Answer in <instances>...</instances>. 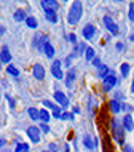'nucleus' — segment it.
<instances>
[{"label": "nucleus", "instance_id": "f257e3e1", "mask_svg": "<svg viewBox=\"0 0 134 152\" xmlns=\"http://www.w3.org/2000/svg\"><path fill=\"white\" fill-rule=\"evenodd\" d=\"M82 13H83V5H82V2H80V0H75V2L72 3L70 10H69L67 23L70 24V26H75V24L80 21V18H82Z\"/></svg>", "mask_w": 134, "mask_h": 152}, {"label": "nucleus", "instance_id": "f03ea898", "mask_svg": "<svg viewBox=\"0 0 134 152\" xmlns=\"http://www.w3.org/2000/svg\"><path fill=\"white\" fill-rule=\"evenodd\" d=\"M112 126H113V134H115V138H117V141L118 142H123V139H125V134H123V128L120 126V123H118V120H115L113 118L112 120Z\"/></svg>", "mask_w": 134, "mask_h": 152}, {"label": "nucleus", "instance_id": "7ed1b4c3", "mask_svg": "<svg viewBox=\"0 0 134 152\" xmlns=\"http://www.w3.org/2000/svg\"><path fill=\"white\" fill-rule=\"evenodd\" d=\"M104 24H105V27L109 29V32H110L112 35H117L118 34V26H117L115 23H113V19L110 18V16H104Z\"/></svg>", "mask_w": 134, "mask_h": 152}, {"label": "nucleus", "instance_id": "20e7f679", "mask_svg": "<svg viewBox=\"0 0 134 152\" xmlns=\"http://www.w3.org/2000/svg\"><path fill=\"white\" fill-rule=\"evenodd\" d=\"M27 136L30 138L32 142H40V131H38V126H29L27 128Z\"/></svg>", "mask_w": 134, "mask_h": 152}, {"label": "nucleus", "instance_id": "39448f33", "mask_svg": "<svg viewBox=\"0 0 134 152\" xmlns=\"http://www.w3.org/2000/svg\"><path fill=\"white\" fill-rule=\"evenodd\" d=\"M61 66H62L61 61H54V63L51 64V72H53V75H54L58 80L64 79V74H62V71H61Z\"/></svg>", "mask_w": 134, "mask_h": 152}, {"label": "nucleus", "instance_id": "423d86ee", "mask_svg": "<svg viewBox=\"0 0 134 152\" xmlns=\"http://www.w3.org/2000/svg\"><path fill=\"white\" fill-rule=\"evenodd\" d=\"M42 7L45 8V11H58L59 5L56 0H42Z\"/></svg>", "mask_w": 134, "mask_h": 152}, {"label": "nucleus", "instance_id": "0eeeda50", "mask_svg": "<svg viewBox=\"0 0 134 152\" xmlns=\"http://www.w3.org/2000/svg\"><path fill=\"white\" fill-rule=\"evenodd\" d=\"M115 83H117V77L112 75V74H109V75L104 79V90L105 91H110V90L115 87Z\"/></svg>", "mask_w": 134, "mask_h": 152}, {"label": "nucleus", "instance_id": "6e6552de", "mask_svg": "<svg viewBox=\"0 0 134 152\" xmlns=\"http://www.w3.org/2000/svg\"><path fill=\"white\" fill-rule=\"evenodd\" d=\"M32 74H34V77L37 80H43L45 79V67L42 64H35L34 67H32Z\"/></svg>", "mask_w": 134, "mask_h": 152}, {"label": "nucleus", "instance_id": "1a4fd4ad", "mask_svg": "<svg viewBox=\"0 0 134 152\" xmlns=\"http://www.w3.org/2000/svg\"><path fill=\"white\" fill-rule=\"evenodd\" d=\"M94 34H96V29H94L93 24H86V26L83 27V37L86 40H91L93 37H94Z\"/></svg>", "mask_w": 134, "mask_h": 152}, {"label": "nucleus", "instance_id": "9d476101", "mask_svg": "<svg viewBox=\"0 0 134 152\" xmlns=\"http://www.w3.org/2000/svg\"><path fill=\"white\" fill-rule=\"evenodd\" d=\"M54 99H56V102H59L62 107H67L69 106V99H67V96L62 91H56L54 93Z\"/></svg>", "mask_w": 134, "mask_h": 152}, {"label": "nucleus", "instance_id": "9b49d317", "mask_svg": "<svg viewBox=\"0 0 134 152\" xmlns=\"http://www.w3.org/2000/svg\"><path fill=\"white\" fill-rule=\"evenodd\" d=\"M0 61H2L3 64H8L11 61V55H10V50H8L7 47L2 48V51H0Z\"/></svg>", "mask_w": 134, "mask_h": 152}, {"label": "nucleus", "instance_id": "f8f14e48", "mask_svg": "<svg viewBox=\"0 0 134 152\" xmlns=\"http://www.w3.org/2000/svg\"><path fill=\"white\" fill-rule=\"evenodd\" d=\"M123 128H126L128 131L134 130V123H133V117L131 115H125L123 117Z\"/></svg>", "mask_w": 134, "mask_h": 152}, {"label": "nucleus", "instance_id": "ddd939ff", "mask_svg": "<svg viewBox=\"0 0 134 152\" xmlns=\"http://www.w3.org/2000/svg\"><path fill=\"white\" fill-rule=\"evenodd\" d=\"M38 118H40L42 122L48 123V120L51 118V115H50V112H48L46 109H42V110H38Z\"/></svg>", "mask_w": 134, "mask_h": 152}, {"label": "nucleus", "instance_id": "4468645a", "mask_svg": "<svg viewBox=\"0 0 134 152\" xmlns=\"http://www.w3.org/2000/svg\"><path fill=\"white\" fill-rule=\"evenodd\" d=\"M43 51L46 53V56L48 58H53V56H54V48H53V45L51 43H45V47H43Z\"/></svg>", "mask_w": 134, "mask_h": 152}, {"label": "nucleus", "instance_id": "2eb2a0df", "mask_svg": "<svg viewBox=\"0 0 134 152\" xmlns=\"http://www.w3.org/2000/svg\"><path fill=\"white\" fill-rule=\"evenodd\" d=\"M66 77H67L66 85H67L69 88H70V87H72V83H74V79H75V71H74V69H72V71H69V74H67Z\"/></svg>", "mask_w": 134, "mask_h": 152}, {"label": "nucleus", "instance_id": "dca6fc26", "mask_svg": "<svg viewBox=\"0 0 134 152\" xmlns=\"http://www.w3.org/2000/svg\"><path fill=\"white\" fill-rule=\"evenodd\" d=\"M46 13V19L50 23H58V13L56 11H45Z\"/></svg>", "mask_w": 134, "mask_h": 152}, {"label": "nucleus", "instance_id": "f3484780", "mask_svg": "<svg viewBox=\"0 0 134 152\" xmlns=\"http://www.w3.org/2000/svg\"><path fill=\"white\" fill-rule=\"evenodd\" d=\"M13 18H14V21H18V23L26 21V15H24V11H22V10H18V11H16Z\"/></svg>", "mask_w": 134, "mask_h": 152}, {"label": "nucleus", "instance_id": "a211bd4d", "mask_svg": "<svg viewBox=\"0 0 134 152\" xmlns=\"http://www.w3.org/2000/svg\"><path fill=\"white\" fill-rule=\"evenodd\" d=\"M26 24H27V27H30V29H35L38 23H37V19H35V18L29 16V18H26Z\"/></svg>", "mask_w": 134, "mask_h": 152}, {"label": "nucleus", "instance_id": "6ab92c4d", "mask_svg": "<svg viewBox=\"0 0 134 152\" xmlns=\"http://www.w3.org/2000/svg\"><path fill=\"white\" fill-rule=\"evenodd\" d=\"M16 152H29V144H26V142H18V144H16Z\"/></svg>", "mask_w": 134, "mask_h": 152}, {"label": "nucleus", "instance_id": "aec40b11", "mask_svg": "<svg viewBox=\"0 0 134 152\" xmlns=\"http://www.w3.org/2000/svg\"><path fill=\"white\" fill-rule=\"evenodd\" d=\"M110 109H112V112H120V110H121V104H120V102L118 101H115V99H113V101H110Z\"/></svg>", "mask_w": 134, "mask_h": 152}, {"label": "nucleus", "instance_id": "412c9836", "mask_svg": "<svg viewBox=\"0 0 134 152\" xmlns=\"http://www.w3.org/2000/svg\"><path fill=\"white\" fill-rule=\"evenodd\" d=\"M107 75H109V67H107V66H101V67H99V74H97V77H101V79H105Z\"/></svg>", "mask_w": 134, "mask_h": 152}, {"label": "nucleus", "instance_id": "4be33fe9", "mask_svg": "<svg viewBox=\"0 0 134 152\" xmlns=\"http://www.w3.org/2000/svg\"><path fill=\"white\" fill-rule=\"evenodd\" d=\"M83 144L86 146L88 149H93V147H94V142H93L91 136H88V134H85V138H83Z\"/></svg>", "mask_w": 134, "mask_h": 152}, {"label": "nucleus", "instance_id": "5701e85b", "mask_svg": "<svg viewBox=\"0 0 134 152\" xmlns=\"http://www.w3.org/2000/svg\"><path fill=\"white\" fill-rule=\"evenodd\" d=\"M7 72L11 74V75H14V77H19V71L14 67V66H8V67H7Z\"/></svg>", "mask_w": 134, "mask_h": 152}, {"label": "nucleus", "instance_id": "b1692460", "mask_svg": "<svg viewBox=\"0 0 134 152\" xmlns=\"http://www.w3.org/2000/svg\"><path fill=\"white\" fill-rule=\"evenodd\" d=\"M29 117L32 118V120H37V118H38V110L35 107H30L29 109Z\"/></svg>", "mask_w": 134, "mask_h": 152}, {"label": "nucleus", "instance_id": "393cba45", "mask_svg": "<svg viewBox=\"0 0 134 152\" xmlns=\"http://www.w3.org/2000/svg\"><path fill=\"white\" fill-rule=\"evenodd\" d=\"M85 55H86V59L88 61L94 59V50H93V48H86V53H85Z\"/></svg>", "mask_w": 134, "mask_h": 152}, {"label": "nucleus", "instance_id": "a878e982", "mask_svg": "<svg viewBox=\"0 0 134 152\" xmlns=\"http://www.w3.org/2000/svg\"><path fill=\"white\" fill-rule=\"evenodd\" d=\"M128 74H129V64H121V75L123 77H128Z\"/></svg>", "mask_w": 134, "mask_h": 152}, {"label": "nucleus", "instance_id": "bb28decb", "mask_svg": "<svg viewBox=\"0 0 134 152\" xmlns=\"http://www.w3.org/2000/svg\"><path fill=\"white\" fill-rule=\"evenodd\" d=\"M43 106H45V107H48V109H56V107H58L56 104H53V102H51V101H48V99H45V101H43Z\"/></svg>", "mask_w": 134, "mask_h": 152}, {"label": "nucleus", "instance_id": "cd10ccee", "mask_svg": "<svg viewBox=\"0 0 134 152\" xmlns=\"http://www.w3.org/2000/svg\"><path fill=\"white\" fill-rule=\"evenodd\" d=\"M61 118H62V120H72L74 115H72L70 112H62V114H61Z\"/></svg>", "mask_w": 134, "mask_h": 152}, {"label": "nucleus", "instance_id": "c85d7f7f", "mask_svg": "<svg viewBox=\"0 0 134 152\" xmlns=\"http://www.w3.org/2000/svg\"><path fill=\"white\" fill-rule=\"evenodd\" d=\"M61 114H62V112H61V109L56 107V109H53V115L51 117H54L56 120H58V118H61Z\"/></svg>", "mask_w": 134, "mask_h": 152}, {"label": "nucleus", "instance_id": "c756f323", "mask_svg": "<svg viewBox=\"0 0 134 152\" xmlns=\"http://www.w3.org/2000/svg\"><path fill=\"white\" fill-rule=\"evenodd\" d=\"M129 19H131V21H134V3H131V5H129Z\"/></svg>", "mask_w": 134, "mask_h": 152}, {"label": "nucleus", "instance_id": "7c9ffc66", "mask_svg": "<svg viewBox=\"0 0 134 152\" xmlns=\"http://www.w3.org/2000/svg\"><path fill=\"white\" fill-rule=\"evenodd\" d=\"M40 128H42V131L43 133H50V126H48V123H42V125H40Z\"/></svg>", "mask_w": 134, "mask_h": 152}, {"label": "nucleus", "instance_id": "2f4dec72", "mask_svg": "<svg viewBox=\"0 0 134 152\" xmlns=\"http://www.w3.org/2000/svg\"><path fill=\"white\" fill-rule=\"evenodd\" d=\"M7 99H8V102H10V107L13 109L14 106H16V102H14V99H13V98L10 96V94H7Z\"/></svg>", "mask_w": 134, "mask_h": 152}, {"label": "nucleus", "instance_id": "473e14b6", "mask_svg": "<svg viewBox=\"0 0 134 152\" xmlns=\"http://www.w3.org/2000/svg\"><path fill=\"white\" fill-rule=\"evenodd\" d=\"M93 66H96V67H101V66H102V64H101V59H99V58H94V59H93Z\"/></svg>", "mask_w": 134, "mask_h": 152}, {"label": "nucleus", "instance_id": "72a5a7b5", "mask_svg": "<svg viewBox=\"0 0 134 152\" xmlns=\"http://www.w3.org/2000/svg\"><path fill=\"white\" fill-rule=\"evenodd\" d=\"M69 40H70L72 43H75V42H77V39H75V34H70V35H69Z\"/></svg>", "mask_w": 134, "mask_h": 152}, {"label": "nucleus", "instance_id": "f704fd0d", "mask_svg": "<svg viewBox=\"0 0 134 152\" xmlns=\"http://www.w3.org/2000/svg\"><path fill=\"white\" fill-rule=\"evenodd\" d=\"M125 152H134L131 146H125Z\"/></svg>", "mask_w": 134, "mask_h": 152}, {"label": "nucleus", "instance_id": "c9c22d12", "mask_svg": "<svg viewBox=\"0 0 134 152\" xmlns=\"http://www.w3.org/2000/svg\"><path fill=\"white\" fill-rule=\"evenodd\" d=\"M56 149H58V146H56V144H51V146H50V151H51V152H54Z\"/></svg>", "mask_w": 134, "mask_h": 152}, {"label": "nucleus", "instance_id": "e433bc0d", "mask_svg": "<svg viewBox=\"0 0 134 152\" xmlns=\"http://www.w3.org/2000/svg\"><path fill=\"white\" fill-rule=\"evenodd\" d=\"M123 48H125V47H123V43H120V42L117 43V50H123Z\"/></svg>", "mask_w": 134, "mask_h": 152}, {"label": "nucleus", "instance_id": "4c0bfd02", "mask_svg": "<svg viewBox=\"0 0 134 152\" xmlns=\"http://www.w3.org/2000/svg\"><path fill=\"white\" fill-rule=\"evenodd\" d=\"M3 34H5V27L0 26V35H3Z\"/></svg>", "mask_w": 134, "mask_h": 152}, {"label": "nucleus", "instance_id": "58836bf2", "mask_svg": "<svg viewBox=\"0 0 134 152\" xmlns=\"http://www.w3.org/2000/svg\"><path fill=\"white\" fill-rule=\"evenodd\" d=\"M5 142H7L5 139H0V147H2V146H5Z\"/></svg>", "mask_w": 134, "mask_h": 152}, {"label": "nucleus", "instance_id": "ea45409f", "mask_svg": "<svg viewBox=\"0 0 134 152\" xmlns=\"http://www.w3.org/2000/svg\"><path fill=\"white\" fill-rule=\"evenodd\" d=\"M66 152H70V147H69V144H66Z\"/></svg>", "mask_w": 134, "mask_h": 152}, {"label": "nucleus", "instance_id": "a19ab883", "mask_svg": "<svg viewBox=\"0 0 134 152\" xmlns=\"http://www.w3.org/2000/svg\"><path fill=\"white\" fill-rule=\"evenodd\" d=\"M131 91L134 93V80H133V83H131Z\"/></svg>", "mask_w": 134, "mask_h": 152}, {"label": "nucleus", "instance_id": "79ce46f5", "mask_svg": "<svg viewBox=\"0 0 134 152\" xmlns=\"http://www.w3.org/2000/svg\"><path fill=\"white\" fill-rule=\"evenodd\" d=\"M129 39H131V42H134V32L131 34V37H129Z\"/></svg>", "mask_w": 134, "mask_h": 152}, {"label": "nucleus", "instance_id": "37998d69", "mask_svg": "<svg viewBox=\"0 0 134 152\" xmlns=\"http://www.w3.org/2000/svg\"><path fill=\"white\" fill-rule=\"evenodd\" d=\"M115 2H123V0H115Z\"/></svg>", "mask_w": 134, "mask_h": 152}, {"label": "nucleus", "instance_id": "c03bdc74", "mask_svg": "<svg viewBox=\"0 0 134 152\" xmlns=\"http://www.w3.org/2000/svg\"><path fill=\"white\" fill-rule=\"evenodd\" d=\"M42 152H51V151H42Z\"/></svg>", "mask_w": 134, "mask_h": 152}, {"label": "nucleus", "instance_id": "a18cd8bd", "mask_svg": "<svg viewBox=\"0 0 134 152\" xmlns=\"http://www.w3.org/2000/svg\"><path fill=\"white\" fill-rule=\"evenodd\" d=\"M64 2H67V0H64Z\"/></svg>", "mask_w": 134, "mask_h": 152}]
</instances>
